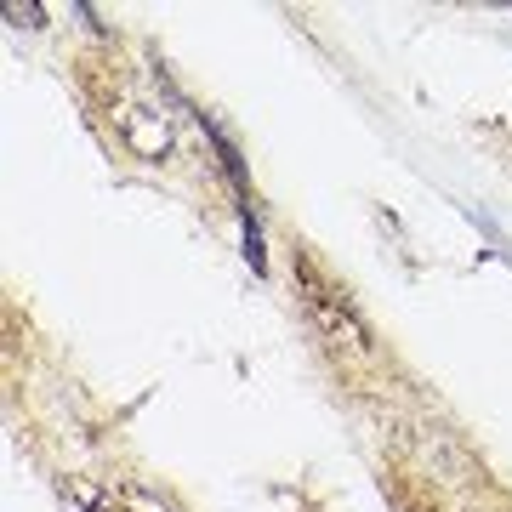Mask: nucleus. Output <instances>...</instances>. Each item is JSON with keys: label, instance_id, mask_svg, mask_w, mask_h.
Here are the masks:
<instances>
[{"label": "nucleus", "instance_id": "1", "mask_svg": "<svg viewBox=\"0 0 512 512\" xmlns=\"http://www.w3.org/2000/svg\"><path fill=\"white\" fill-rule=\"evenodd\" d=\"M302 302H308V319L319 325V336H325L330 353H342V359H370V330L359 325V313L342 302V296L330 291L325 279H313L308 268H302Z\"/></svg>", "mask_w": 512, "mask_h": 512}, {"label": "nucleus", "instance_id": "2", "mask_svg": "<svg viewBox=\"0 0 512 512\" xmlns=\"http://www.w3.org/2000/svg\"><path fill=\"white\" fill-rule=\"evenodd\" d=\"M120 137L131 143L137 160H160V154H171V120H165L160 109H126L120 114Z\"/></svg>", "mask_w": 512, "mask_h": 512}, {"label": "nucleus", "instance_id": "3", "mask_svg": "<svg viewBox=\"0 0 512 512\" xmlns=\"http://www.w3.org/2000/svg\"><path fill=\"white\" fill-rule=\"evenodd\" d=\"M126 512H171V507H165L160 495H148V490H137V484H131V490H126Z\"/></svg>", "mask_w": 512, "mask_h": 512}, {"label": "nucleus", "instance_id": "4", "mask_svg": "<svg viewBox=\"0 0 512 512\" xmlns=\"http://www.w3.org/2000/svg\"><path fill=\"white\" fill-rule=\"evenodd\" d=\"M6 18L18 23V29H40V18H46V12H40V6H23V0H12V6H6Z\"/></svg>", "mask_w": 512, "mask_h": 512}]
</instances>
